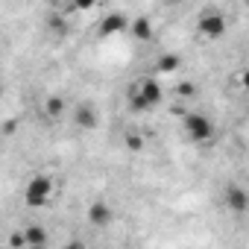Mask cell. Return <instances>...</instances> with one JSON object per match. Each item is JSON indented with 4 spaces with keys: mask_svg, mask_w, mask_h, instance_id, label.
Wrapping results in <instances>:
<instances>
[{
    "mask_svg": "<svg viewBox=\"0 0 249 249\" xmlns=\"http://www.w3.org/2000/svg\"><path fill=\"white\" fill-rule=\"evenodd\" d=\"M50 194H53V179L50 176H33L24 188V202L30 208H41L50 202Z\"/></svg>",
    "mask_w": 249,
    "mask_h": 249,
    "instance_id": "cell-1",
    "label": "cell"
},
{
    "mask_svg": "<svg viewBox=\"0 0 249 249\" xmlns=\"http://www.w3.org/2000/svg\"><path fill=\"white\" fill-rule=\"evenodd\" d=\"M182 123H185V132L191 135V141H196V144H205V141L214 138V123H211L205 114H199V111L185 114Z\"/></svg>",
    "mask_w": 249,
    "mask_h": 249,
    "instance_id": "cell-2",
    "label": "cell"
},
{
    "mask_svg": "<svg viewBox=\"0 0 249 249\" xmlns=\"http://www.w3.org/2000/svg\"><path fill=\"white\" fill-rule=\"evenodd\" d=\"M223 33H226V18L217 9H205L199 15V36L214 41V38H223Z\"/></svg>",
    "mask_w": 249,
    "mask_h": 249,
    "instance_id": "cell-3",
    "label": "cell"
},
{
    "mask_svg": "<svg viewBox=\"0 0 249 249\" xmlns=\"http://www.w3.org/2000/svg\"><path fill=\"white\" fill-rule=\"evenodd\" d=\"M223 202H226V208H229V211H234V214L249 211V194H246L240 185H229V188H226Z\"/></svg>",
    "mask_w": 249,
    "mask_h": 249,
    "instance_id": "cell-4",
    "label": "cell"
},
{
    "mask_svg": "<svg viewBox=\"0 0 249 249\" xmlns=\"http://www.w3.org/2000/svg\"><path fill=\"white\" fill-rule=\"evenodd\" d=\"M126 27H129L126 15L111 12V15H106V18H103V24H100V36H103V38H108V36H120Z\"/></svg>",
    "mask_w": 249,
    "mask_h": 249,
    "instance_id": "cell-5",
    "label": "cell"
},
{
    "mask_svg": "<svg viewBox=\"0 0 249 249\" xmlns=\"http://www.w3.org/2000/svg\"><path fill=\"white\" fill-rule=\"evenodd\" d=\"M135 85H138V91H141V94H144L153 106H159V103L164 100V88H161V82H159V79L147 76V79H138Z\"/></svg>",
    "mask_w": 249,
    "mask_h": 249,
    "instance_id": "cell-6",
    "label": "cell"
},
{
    "mask_svg": "<svg viewBox=\"0 0 249 249\" xmlns=\"http://www.w3.org/2000/svg\"><path fill=\"white\" fill-rule=\"evenodd\" d=\"M73 117H76V126L79 129H94L97 123H100V117H97V111L91 106H76L73 108Z\"/></svg>",
    "mask_w": 249,
    "mask_h": 249,
    "instance_id": "cell-7",
    "label": "cell"
},
{
    "mask_svg": "<svg viewBox=\"0 0 249 249\" xmlns=\"http://www.w3.org/2000/svg\"><path fill=\"white\" fill-rule=\"evenodd\" d=\"M111 217H114V211L108 208V202H94V205L88 208V220H91L94 226H108Z\"/></svg>",
    "mask_w": 249,
    "mask_h": 249,
    "instance_id": "cell-8",
    "label": "cell"
},
{
    "mask_svg": "<svg viewBox=\"0 0 249 249\" xmlns=\"http://www.w3.org/2000/svg\"><path fill=\"white\" fill-rule=\"evenodd\" d=\"M24 240H27V249H41V246H47L50 237L41 226H30V229H24Z\"/></svg>",
    "mask_w": 249,
    "mask_h": 249,
    "instance_id": "cell-9",
    "label": "cell"
},
{
    "mask_svg": "<svg viewBox=\"0 0 249 249\" xmlns=\"http://www.w3.org/2000/svg\"><path fill=\"white\" fill-rule=\"evenodd\" d=\"M179 65H182V59H179L176 53H161L159 62H156V68H159L161 73H173V71H179Z\"/></svg>",
    "mask_w": 249,
    "mask_h": 249,
    "instance_id": "cell-10",
    "label": "cell"
},
{
    "mask_svg": "<svg viewBox=\"0 0 249 249\" xmlns=\"http://www.w3.org/2000/svg\"><path fill=\"white\" fill-rule=\"evenodd\" d=\"M132 33H135V38L150 41V38H153V24H150L147 18H135V21H132Z\"/></svg>",
    "mask_w": 249,
    "mask_h": 249,
    "instance_id": "cell-11",
    "label": "cell"
},
{
    "mask_svg": "<svg viewBox=\"0 0 249 249\" xmlns=\"http://www.w3.org/2000/svg\"><path fill=\"white\" fill-rule=\"evenodd\" d=\"M44 111H47L50 117H62V114H65V100H62V97H47V100H44Z\"/></svg>",
    "mask_w": 249,
    "mask_h": 249,
    "instance_id": "cell-12",
    "label": "cell"
},
{
    "mask_svg": "<svg viewBox=\"0 0 249 249\" xmlns=\"http://www.w3.org/2000/svg\"><path fill=\"white\" fill-rule=\"evenodd\" d=\"M129 108H132V111H150V108H153V103H150L138 88H135V94L129 97Z\"/></svg>",
    "mask_w": 249,
    "mask_h": 249,
    "instance_id": "cell-13",
    "label": "cell"
},
{
    "mask_svg": "<svg viewBox=\"0 0 249 249\" xmlns=\"http://www.w3.org/2000/svg\"><path fill=\"white\" fill-rule=\"evenodd\" d=\"M47 30H50V33H56V36H62V33L68 30V24H65V18H59V15H53V18L47 21Z\"/></svg>",
    "mask_w": 249,
    "mask_h": 249,
    "instance_id": "cell-14",
    "label": "cell"
},
{
    "mask_svg": "<svg viewBox=\"0 0 249 249\" xmlns=\"http://www.w3.org/2000/svg\"><path fill=\"white\" fill-rule=\"evenodd\" d=\"M126 147H129L132 153H141V150H144V138L135 135V132H129V135H126Z\"/></svg>",
    "mask_w": 249,
    "mask_h": 249,
    "instance_id": "cell-15",
    "label": "cell"
},
{
    "mask_svg": "<svg viewBox=\"0 0 249 249\" xmlns=\"http://www.w3.org/2000/svg\"><path fill=\"white\" fill-rule=\"evenodd\" d=\"M94 3H97V0H73V9H79V12H85V9H94Z\"/></svg>",
    "mask_w": 249,
    "mask_h": 249,
    "instance_id": "cell-16",
    "label": "cell"
},
{
    "mask_svg": "<svg viewBox=\"0 0 249 249\" xmlns=\"http://www.w3.org/2000/svg\"><path fill=\"white\" fill-rule=\"evenodd\" d=\"M176 91H179L182 97H194V91H196V88H194V82H179V88H176Z\"/></svg>",
    "mask_w": 249,
    "mask_h": 249,
    "instance_id": "cell-17",
    "label": "cell"
},
{
    "mask_svg": "<svg viewBox=\"0 0 249 249\" xmlns=\"http://www.w3.org/2000/svg\"><path fill=\"white\" fill-rule=\"evenodd\" d=\"M15 132V120H6V126H3V135H12Z\"/></svg>",
    "mask_w": 249,
    "mask_h": 249,
    "instance_id": "cell-18",
    "label": "cell"
},
{
    "mask_svg": "<svg viewBox=\"0 0 249 249\" xmlns=\"http://www.w3.org/2000/svg\"><path fill=\"white\" fill-rule=\"evenodd\" d=\"M240 85L249 91V71H243V73H240Z\"/></svg>",
    "mask_w": 249,
    "mask_h": 249,
    "instance_id": "cell-19",
    "label": "cell"
},
{
    "mask_svg": "<svg viewBox=\"0 0 249 249\" xmlns=\"http://www.w3.org/2000/svg\"><path fill=\"white\" fill-rule=\"evenodd\" d=\"M164 3H167V6H176V3H182V0H164Z\"/></svg>",
    "mask_w": 249,
    "mask_h": 249,
    "instance_id": "cell-20",
    "label": "cell"
},
{
    "mask_svg": "<svg viewBox=\"0 0 249 249\" xmlns=\"http://www.w3.org/2000/svg\"><path fill=\"white\" fill-rule=\"evenodd\" d=\"M68 3H73V0H68Z\"/></svg>",
    "mask_w": 249,
    "mask_h": 249,
    "instance_id": "cell-21",
    "label": "cell"
}]
</instances>
